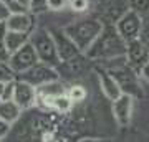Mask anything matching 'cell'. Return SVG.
<instances>
[{
  "instance_id": "1",
  "label": "cell",
  "mask_w": 149,
  "mask_h": 142,
  "mask_svg": "<svg viewBox=\"0 0 149 142\" xmlns=\"http://www.w3.org/2000/svg\"><path fill=\"white\" fill-rule=\"evenodd\" d=\"M85 55L88 60H100V61L126 56V42L118 33L114 23L104 21L103 32Z\"/></svg>"
},
{
  "instance_id": "2",
  "label": "cell",
  "mask_w": 149,
  "mask_h": 142,
  "mask_svg": "<svg viewBox=\"0 0 149 142\" xmlns=\"http://www.w3.org/2000/svg\"><path fill=\"white\" fill-rule=\"evenodd\" d=\"M103 26H104V21L101 18L85 17V18H80V20H74L71 23H68L63 30L74 42L78 50L85 55L91 48V45L96 42V38L100 37V33L103 32Z\"/></svg>"
},
{
  "instance_id": "3",
  "label": "cell",
  "mask_w": 149,
  "mask_h": 142,
  "mask_svg": "<svg viewBox=\"0 0 149 142\" xmlns=\"http://www.w3.org/2000/svg\"><path fill=\"white\" fill-rule=\"evenodd\" d=\"M114 60H106L109 63V69L108 73L111 74L113 78L118 81L119 88H121L123 94H129L133 96L134 99L136 98H143L144 91L141 88V83H139V74L138 71H134L128 63H126V56H121L118 60V63H114Z\"/></svg>"
},
{
  "instance_id": "4",
  "label": "cell",
  "mask_w": 149,
  "mask_h": 142,
  "mask_svg": "<svg viewBox=\"0 0 149 142\" xmlns=\"http://www.w3.org/2000/svg\"><path fill=\"white\" fill-rule=\"evenodd\" d=\"M30 43L35 48V53L38 56V61H42L45 64H50L53 68H58L61 61L58 56V50L55 45L53 35L47 28H33V32L30 33Z\"/></svg>"
},
{
  "instance_id": "5",
  "label": "cell",
  "mask_w": 149,
  "mask_h": 142,
  "mask_svg": "<svg viewBox=\"0 0 149 142\" xmlns=\"http://www.w3.org/2000/svg\"><path fill=\"white\" fill-rule=\"evenodd\" d=\"M17 79L27 81V83H30L35 88H40L43 84L60 79V73H58V69L53 68V66L38 61L37 64H33L32 68H28L27 71H23L22 74H18Z\"/></svg>"
},
{
  "instance_id": "6",
  "label": "cell",
  "mask_w": 149,
  "mask_h": 142,
  "mask_svg": "<svg viewBox=\"0 0 149 142\" xmlns=\"http://www.w3.org/2000/svg\"><path fill=\"white\" fill-rule=\"evenodd\" d=\"M37 63H38V56H37L35 48L32 46L30 42L27 45H23L22 48H18L17 51L10 53V56L7 60V64L12 69V73L15 74V78L18 74H22L23 71H27L28 68H32L33 64H37Z\"/></svg>"
},
{
  "instance_id": "7",
  "label": "cell",
  "mask_w": 149,
  "mask_h": 142,
  "mask_svg": "<svg viewBox=\"0 0 149 142\" xmlns=\"http://www.w3.org/2000/svg\"><path fill=\"white\" fill-rule=\"evenodd\" d=\"M143 21H144V17H141L139 13H136L133 10H128L114 23V26H116L118 33L121 35L123 40L126 43H129L139 38L141 28H143Z\"/></svg>"
},
{
  "instance_id": "8",
  "label": "cell",
  "mask_w": 149,
  "mask_h": 142,
  "mask_svg": "<svg viewBox=\"0 0 149 142\" xmlns=\"http://www.w3.org/2000/svg\"><path fill=\"white\" fill-rule=\"evenodd\" d=\"M50 32L53 35V40H55V45H56V50H58V56L61 63L71 61V60L83 55L78 50V46L74 45L73 40L65 33V30H50Z\"/></svg>"
},
{
  "instance_id": "9",
  "label": "cell",
  "mask_w": 149,
  "mask_h": 142,
  "mask_svg": "<svg viewBox=\"0 0 149 142\" xmlns=\"http://www.w3.org/2000/svg\"><path fill=\"white\" fill-rule=\"evenodd\" d=\"M113 116L119 127H128L133 121L134 98L129 94H121L118 99L113 101Z\"/></svg>"
},
{
  "instance_id": "10",
  "label": "cell",
  "mask_w": 149,
  "mask_h": 142,
  "mask_svg": "<svg viewBox=\"0 0 149 142\" xmlns=\"http://www.w3.org/2000/svg\"><path fill=\"white\" fill-rule=\"evenodd\" d=\"M13 101L22 107V111L30 109L37 104V88L27 81L15 78V89H13Z\"/></svg>"
},
{
  "instance_id": "11",
  "label": "cell",
  "mask_w": 149,
  "mask_h": 142,
  "mask_svg": "<svg viewBox=\"0 0 149 142\" xmlns=\"http://www.w3.org/2000/svg\"><path fill=\"white\" fill-rule=\"evenodd\" d=\"M148 61H149V50L139 42V38L126 43V63L134 71L139 73V69L143 68Z\"/></svg>"
},
{
  "instance_id": "12",
  "label": "cell",
  "mask_w": 149,
  "mask_h": 142,
  "mask_svg": "<svg viewBox=\"0 0 149 142\" xmlns=\"http://www.w3.org/2000/svg\"><path fill=\"white\" fill-rule=\"evenodd\" d=\"M5 30L12 32H22V33H32L35 28V17L30 12H22V13H12L7 21L3 23Z\"/></svg>"
},
{
  "instance_id": "13",
  "label": "cell",
  "mask_w": 149,
  "mask_h": 142,
  "mask_svg": "<svg viewBox=\"0 0 149 142\" xmlns=\"http://www.w3.org/2000/svg\"><path fill=\"white\" fill-rule=\"evenodd\" d=\"M128 10H129L128 0H104L101 13H103L104 21H108V23H116Z\"/></svg>"
},
{
  "instance_id": "14",
  "label": "cell",
  "mask_w": 149,
  "mask_h": 142,
  "mask_svg": "<svg viewBox=\"0 0 149 142\" xmlns=\"http://www.w3.org/2000/svg\"><path fill=\"white\" fill-rule=\"evenodd\" d=\"M98 79H100V88H101L103 94L106 96V98L111 101V103H113L114 99H118V98L123 94V91H121V88H119L118 81L113 78V76L108 73V71H100V74H98Z\"/></svg>"
},
{
  "instance_id": "15",
  "label": "cell",
  "mask_w": 149,
  "mask_h": 142,
  "mask_svg": "<svg viewBox=\"0 0 149 142\" xmlns=\"http://www.w3.org/2000/svg\"><path fill=\"white\" fill-rule=\"evenodd\" d=\"M22 107L17 104L13 99L10 101H2L0 103V119H3L8 124H15L22 116Z\"/></svg>"
},
{
  "instance_id": "16",
  "label": "cell",
  "mask_w": 149,
  "mask_h": 142,
  "mask_svg": "<svg viewBox=\"0 0 149 142\" xmlns=\"http://www.w3.org/2000/svg\"><path fill=\"white\" fill-rule=\"evenodd\" d=\"M30 42V33H22V32H12V30H5V45L8 53L17 51L18 48L23 45H27Z\"/></svg>"
},
{
  "instance_id": "17",
  "label": "cell",
  "mask_w": 149,
  "mask_h": 142,
  "mask_svg": "<svg viewBox=\"0 0 149 142\" xmlns=\"http://www.w3.org/2000/svg\"><path fill=\"white\" fill-rule=\"evenodd\" d=\"M73 104H74V103L68 98V94H66V93H63V94L55 96L53 99L48 103V107H47V109H52V111H55V112L65 114V112H70V111H71Z\"/></svg>"
},
{
  "instance_id": "18",
  "label": "cell",
  "mask_w": 149,
  "mask_h": 142,
  "mask_svg": "<svg viewBox=\"0 0 149 142\" xmlns=\"http://www.w3.org/2000/svg\"><path fill=\"white\" fill-rule=\"evenodd\" d=\"M66 94H68V98L73 103H81L86 98V89L81 84H73V86H70L68 89H66Z\"/></svg>"
},
{
  "instance_id": "19",
  "label": "cell",
  "mask_w": 149,
  "mask_h": 142,
  "mask_svg": "<svg viewBox=\"0 0 149 142\" xmlns=\"http://www.w3.org/2000/svg\"><path fill=\"white\" fill-rule=\"evenodd\" d=\"M91 7V2L90 0H68V3H66V8L73 12V13H86V12L90 10Z\"/></svg>"
},
{
  "instance_id": "20",
  "label": "cell",
  "mask_w": 149,
  "mask_h": 142,
  "mask_svg": "<svg viewBox=\"0 0 149 142\" xmlns=\"http://www.w3.org/2000/svg\"><path fill=\"white\" fill-rule=\"evenodd\" d=\"M129 10L139 13L141 17L149 15V0H128Z\"/></svg>"
},
{
  "instance_id": "21",
  "label": "cell",
  "mask_w": 149,
  "mask_h": 142,
  "mask_svg": "<svg viewBox=\"0 0 149 142\" xmlns=\"http://www.w3.org/2000/svg\"><path fill=\"white\" fill-rule=\"evenodd\" d=\"M12 13H22V12H30L32 13V0H13L8 5Z\"/></svg>"
},
{
  "instance_id": "22",
  "label": "cell",
  "mask_w": 149,
  "mask_h": 142,
  "mask_svg": "<svg viewBox=\"0 0 149 142\" xmlns=\"http://www.w3.org/2000/svg\"><path fill=\"white\" fill-rule=\"evenodd\" d=\"M8 56H10V53L5 45V25H3L0 28V63H7Z\"/></svg>"
},
{
  "instance_id": "23",
  "label": "cell",
  "mask_w": 149,
  "mask_h": 142,
  "mask_svg": "<svg viewBox=\"0 0 149 142\" xmlns=\"http://www.w3.org/2000/svg\"><path fill=\"white\" fill-rule=\"evenodd\" d=\"M68 0H47V10L50 12H61L66 8Z\"/></svg>"
},
{
  "instance_id": "24",
  "label": "cell",
  "mask_w": 149,
  "mask_h": 142,
  "mask_svg": "<svg viewBox=\"0 0 149 142\" xmlns=\"http://www.w3.org/2000/svg\"><path fill=\"white\" fill-rule=\"evenodd\" d=\"M10 79H15V74L12 73L7 63H0V81H10Z\"/></svg>"
},
{
  "instance_id": "25",
  "label": "cell",
  "mask_w": 149,
  "mask_h": 142,
  "mask_svg": "<svg viewBox=\"0 0 149 142\" xmlns=\"http://www.w3.org/2000/svg\"><path fill=\"white\" fill-rule=\"evenodd\" d=\"M139 42L149 50V21H143V28H141V35H139Z\"/></svg>"
},
{
  "instance_id": "26",
  "label": "cell",
  "mask_w": 149,
  "mask_h": 142,
  "mask_svg": "<svg viewBox=\"0 0 149 142\" xmlns=\"http://www.w3.org/2000/svg\"><path fill=\"white\" fill-rule=\"evenodd\" d=\"M47 10V0H32V13Z\"/></svg>"
},
{
  "instance_id": "27",
  "label": "cell",
  "mask_w": 149,
  "mask_h": 142,
  "mask_svg": "<svg viewBox=\"0 0 149 142\" xmlns=\"http://www.w3.org/2000/svg\"><path fill=\"white\" fill-rule=\"evenodd\" d=\"M10 15H12L10 8H8V7H7L2 0H0V21H2V23H5L7 18H8Z\"/></svg>"
},
{
  "instance_id": "28",
  "label": "cell",
  "mask_w": 149,
  "mask_h": 142,
  "mask_svg": "<svg viewBox=\"0 0 149 142\" xmlns=\"http://www.w3.org/2000/svg\"><path fill=\"white\" fill-rule=\"evenodd\" d=\"M10 127H12V124L5 122L3 119H0V139H5V137L8 136V132H10Z\"/></svg>"
},
{
  "instance_id": "29",
  "label": "cell",
  "mask_w": 149,
  "mask_h": 142,
  "mask_svg": "<svg viewBox=\"0 0 149 142\" xmlns=\"http://www.w3.org/2000/svg\"><path fill=\"white\" fill-rule=\"evenodd\" d=\"M138 74H139V76H141L143 79L149 81V61H148L146 64H144V66H143L141 69H139V73H138Z\"/></svg>"
},
{
  "instance_id": "30",
  "label": "cell",
  "mask_w": 149,
  "mask_h": 142,
  "mask_svg": "<svg viewBox=\"0 0 149 142\" xmlns=\"http://www.w3.org/2000/svg\"><path fill=\"white\" fill-rule=\"evenodd\" d=\"M2 2H3V3H5V5L8 7V5H10V3H12V2H13V0H2Z\"/></svg>"
},
{
  "instance_id": "31",
  "label": "cell",
  "mask_w": 149,
  "mask_h": 142,
  "mask_svg": "<svg viewBox=\"0 0 149 142\" xmlns=\"http://www.w3.org/2000/svg\"><path fill=\"white\" fill-rule=\"evenodd\" d=\"M2 26H3V23H2V21H0V28H2Z\"/></svg>"
},
{
  "instance_id": "32",
  "label": "cell",
  "mask_w": 149,
  "mask_h": 142,
  "mask_svg": "<svg viewBox=\"0 0 149 142\" xmlns=\"http://www.w3.org/2000/svg\"><path fill=\"white\" fill-rule=\"evenodd\" d=\"M0 142H3V139H0Z\"/></svg>"
},
{
  "instance_id": "33",
  "label": "cell",
  "mask_w": 149,
  "mask_h": 142,
  "mask_svg": "<svg viewBox=\"0 0 149 142\" xmlns=\"http://www.w3.org/2000/svg\"><path fill=\"white\" fill-rule=\"evenodd\" d=\"M0 103H2V99H0Z\"/></svg>"
}]
</instances>
